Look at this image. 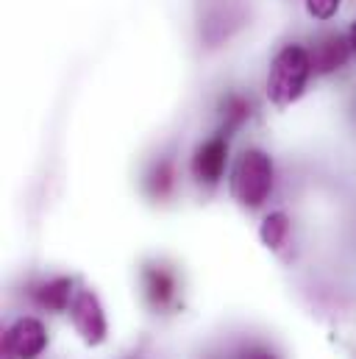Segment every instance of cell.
I'll list each match as a JSON object with an SVG mask.
<instances>
[{"mask_svg":"<svg viewBox=\"0 0 356 359\" xmlns=\"http://www.w3.org/2000/svg\"><path fill=\"white\" fill-rule=\"evenodd\" d=\"M70 320L76 326V332L81 334V340L87 346H100L109 334V323L103 315V306L97 301V295L92 290H78L73 304H70Z\"/></svg>","mask_w":356,"mask_h":359,"instance_id":"obj_4","label":"cell"},{"mask_svg":"<svg viewBox=\"0 0 356 359\" xmlns=\"http://www.w3.org/2000/svg\"><path fill=\"white\" fill-rule=\"evenodd\" d=\"M340 3L343 0H306V8H309V14L315 20H331L337 14Z\"/></svg>","mask_w":356,"mask_h":359,"instance_id":"obj_10","label":"cell"},{"mask_svg":"<svg viewBox=\"0 0 356 359\" xmlns=\"http://www.w3.org/2000/svg\"><path fill=\"white\" fill-rule=\"evenodd\" d=\"M34 298H36V304L42 306V309H50V312H64V309H70V304H73V278H67V276H59V278H50V281H45L36 292H34Z\"/></svg>","mask_w":356,"mask_h":359,"instance_id":"obj_7","label":"cell"},{"mask_svg":"<svg viewBox=\"0 0 356 359\" xmlns=\"http://www.w3.org/2000/svg\"><path fill=\"white\" fill-rule=\"evenodd\" d=\"M145 281H148V295L153 298V304H167V301L173 298L176 284H173L170 273L153 268V270H148V273H145Z\"/></svg>","mask_w":356,"mask_h":359,"instance_id":"obj_9","label":"cell"},{"mask_svg":"<svg viewBox=\"0 0 356 359\" xmlns=\"http://www.w3.org/2000/svg\"><path fill=\"white\" fill-rule=\"evenodd\" d=\"M351 56V39H345L343 34H323L317 36L315 48L309 50L312 59V70L317 73H334L340 70Z\"/></svg>","mask_w":356,"mask_h":359,"instance_id":"obj_6","label":"cell"},{"mask_svg":"<svg viewBox=\"0 0 356 359\" xmlns=\"http://www.w3.org/2000/svg\"><path fill=\"white\" fill-rule=\"evenodd\" d=\"M309 73H312L309 50L301 45H284L273 56L270 73H267V97L273 100V106L278 109L292 106L306 90Z\"/></svg>","mask_w":356,"mask_h":359,"instance_id":"obj_1","label":"cell"},{"mask_svg":"<svg viewBox=\"0 0 356 359\" xmlns=\"http://www.w3.org/2000/svg\"><path fill=\"white\" fill-rule=\"evenodd\" d=\"M226 162H228V140L220 134V137H212L203 145H198V151L192 156V173L200 184H217L223 179Z\"/></svg>","mask_w":356,"mask_h":359,"instance_id":"obj_5","label":"cell"},{"mask_svg":"<svg viewBox=\"0 0 356 359\" xmlns=\"http://www.w3.org/2000/svg\"><path fill=\"white\" fill-rule=\"evenodd\" d=\"M273 189V159L265 151L251 148L245 151L231 173V192L245 209H259L270 198Z\"/></svg>","mask_w":356,"mask_h":359,"instance_id":"obj_2","label":"cell"},{"mask_svg":"<svg viewBox=\"0 0 356 359\" xmlns=\"http://www.w3.org/2000/svg\"><path fill=\"white\" fill-rule=\"evenodd\" d=\"M48 348V329L36 318L14 320L3 334V359H36Z\"/></svg>","mask_w":356,"mask_h":359,"instance_id":"obj_3","label":"cell"},{"mask_svg":"<svg viewBox=\"0 0 356 359\" xmlns=\"http://www.w3.org/2000/svg\"><path fill=\"white\" fill-rule=\"evenodd\" d=\"M289 237V217L284 212H273L267 215L262 223V243L270 251H278Z\"/></svg>","mask_w":356,"mask_h":359,"instance_id":"obj_8","label":"cell"},{"mask_svg":"<svg viewBox=\"0 0 356 359\" xmlns=\"http://www.w3.org/2000/svg\"><path fill=\"white\" fill-rule=\"evenodd\" d=\"M240 359H278V357L270 354V351H265V348H251V351H245Z\"/></svg>","mask_w":356,"mask_h":359,"instance_id":"obj_11","label":"cell"},{"mask_svg":"<svg viewBox=\"0 0 356 359\" xmlns=\"http://www.w3.org/2000/svg\"><path fill=\"white\" fill-rule=\"evenodd\" d=\"M348 39H351V50L356 53V22L351 25V34H348Z\"/></svg>","mask_w":356,"mask_h":359,"instance_id":"obj_12","label":"cell"}]
</instances>
